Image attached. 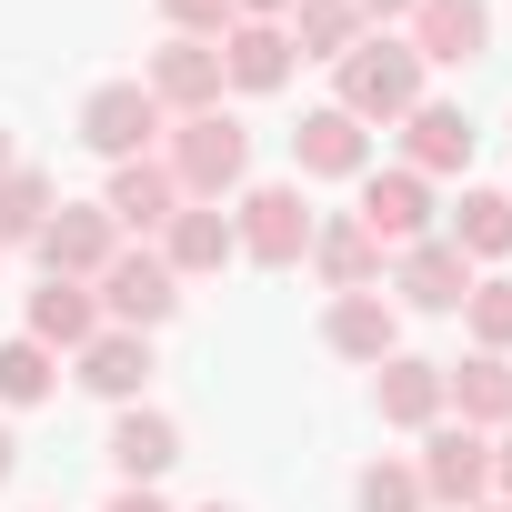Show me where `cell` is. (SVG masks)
<instances>
[{"instance_id":"obj_28","label":"cell","mask_w":512,"mask_h":512,"mask_svg":"<svg viewBox=\"0 0 512 512\" xmlns=\"http://www.w3.org/2000/svg\"><path fill=\"white\" fill-rule=\"evenodd\" d=\"M352 502H362V512H432V502H422V472H412L402 452H382V462H362V482H352Z\"/></svg>"},{"instance_id":"obj_26","label":"cell","mask_w":512,"mask_h":512,"mask_svg":"<svg viewBox=\"0 0 512 512\" xmlns=\"http://www.w3.org/2000/svg\"><path fill=\"white\" fill-rule=\"evenodd\" d=\"M51 211H61V181H51L41 161H11V171H0V251H11V241H41Z\"/></svg>"},{"instance_id":"obj_13","label":"cell","mask_w":512,"mask_h":512,"mask_svg":"<svg viewBox=\"0 0 512 512\" xmlns=\"http://www.w3.org/2000/svg\"><path fill=\"white\" fill-rule=\"evenodd\" d=\"M161 262H171V282H211V272H231L241 262V241H231V211L221 201H181L171 221H161Z\"/></svg>"},{"instance_id":"obj_6","label":"cell","mask_w":512,"mask_h":512,"mask_svg":"<svg viewBox=\"0 0 512 512\" xmlns=\"http://www.w3.org/2000/svg\"><path fill=\"white\" fill-rule=\"evenodd\" d=\"M412 472H422V502H442V512H472V502H492V432L432 422Z\"/></svg>"},{"instance_id":"obj_1","label":"cell","mask_w":512,"mask_h":512,"mask_svg":"<svg viewBox=\"0 0 512 512\" xmlns=\"http://www.w3.org/2000/svg\"><path fill=\"white\" fill-rule=\"evenodd\" d=\"M332 81H342V91H332V111H352L362 131H392L412 101H432V71L412 61V41H402V31H362V51H342V61H332Z\"/></svg>"},{"instance_id":"obj_37","label":"cell","mask_w":512,"mask_h":512,"mask_svg":"<svg viewBox=\"0 0 512 512\" xmlns=\"http://www.w3.org/2000/svg\"><path fill=\"white\" fill-rule=\"evenodd\" d=\"M201 512H241V502H201Z\"/></svg>"},{"instance_id":"obj_25","label":"cell","mask_w":512,"mask_h":512,"mask_svg":"<svg viewBox=\"0 0 512 512\" xmlns=\"http://www.w3.org/2000/svg\"><path fill=\"white\" fill-rule=\"evenodd\" d=\"M282 31H292V61H342V51H362L372 21L352 11V0H292Z\"/></svg>"},{"instance_id":"obj_35","label":"cell","mask_w":512,"mask_h":512,"mask_svg":"<svg viewBox=\"0 0 512 512\" xmlns=\"http://www.w3.org/2000/svg\"><path fill=\"white\" fill-rule=\"evenodd\" d=\"M11 472H21V432H11V422H0V482H11Z\"/></svg>"},{"instance_id":"obj_24","label":"cell","mask_w":512,"mask_h":512,"mask_svg":"<svg viewBox=\"0 0 512 512\" xmlns=\"http://www.w3.org/2000/svg\"><path fill=\"white\" fill-rule=\"evenodd\" d=\"M442 241L462 251L472 272H482V262H512V191H482V181H462V201L442 211Z\"/></svg>"},{"instance_id":"obj_30","label":"cell","mask_w":512,"mask_h":512,"mask_svg":"<svg viewBox=\"0 0 512 512\" xmlns=\"http://www.w3.org/2000/svg\"><path fill=\"white\" fill-rule=\"evenodd\" d=\"M161 21H171V41H221L241 11L231 0H161Z\"/></svg>"},{"instance_id":"obj_29","label":"cell","mask_w":512,"mask_h":512,"mask_svg":"<svg viewBox=\"0 0 512 512\" xmlns=\"http://www.w3.org/2000/svg\"><path fill=\"white\" fill-rule=\"evenodd\" d=\"M462 332H472V352H502V362H512V272L472 282V302H462Z\"/></svg>"},{"instance_id":"obj_21","label":"cell","mask_w":512,"mask_h":512,"mask_svg":"<svg viewBox=\"0 0 512 512\" xmlns=\"http://www.w3.org/2000/svg\"><path fill=\"white\" fill-rule=\"evenodd\" d=\"M292 81V31L282 21H231L221 31V91H251V101H262V91H282Z\"/></svg>"},{"instance_id":"obj_15","label":"cell","mask_w":512,"mask_h":512,"mask_svg":"<svg viewBox=\"0 0 512 512\" xmlns=\"http://www.w3.org/2000/svg\"><path fill=\"white\" fill-rule=\"evenodd\" d=\"M302 262H312V282H322V292H382L392 251H382L352 211H332V221H312V251H302Z\"/></svg>"},{"instance_id":"obj_31","label":"cell","mask_w":512,"mask_h":512,"mask_svg":"<svg viewBox=\"0 0 512 512\" xmlns=\"http://www.w3.org/2000/svg\"><path fill=\"white\" fill-rule=\"evenodd\" d=\"M111 512H171V502H161L151 482H121V492H111Z\"/></svg>"},{"instance_id":"obj_18","label":"cell","mask_w":512,"mask_h":512,"mask_svg":"<svg viewBox=\"0 0 512 512\" xmlns=\"http://www.w3.org/2000/svg\"><path fill=\"white\" fill-rule=\"evenodd\" d=\"M101 452H111V472H121V482H151V492H161V472L181 462V422H171L161 402H121Z\"/></svg>"},{"instance_id":"obj_9","label":"cell","mask_w":512,"mask_h":512,"mask_svg":"<svg viewBox=\"0 0 512 512\" xmlns=\"http://www.w3.org/2000/svg\"><path fill=\"white\" fill-rule=\"evenodd\" d=\"M31 251H41V272H51V282H101V272H111V251H121V221H111L101 201H61V211L41 221Z\"/></svg>"},{"instance_id":"obj_23","label":"cell","mask_w":512,"mask_h":512,"mask_svg":"<svg viewBox=\"0 0 512 512\" xmlns=\"http://www.w3.org/2000/svg\"><path fill=\"white\" fill-rule=\"evenodd\" d=\"M372 412H382L392 432H432V422H442V362L392 352V362L372 372Z\"/></svg>"},{"instance_id":"obj_22","label":"cell","mask_w":512,"mask_h":512,"mask_svg":"<svg viewBox=\"0 0 512 512\" xmlns=\"http://www.w3.org/2000/svg\"><path fill=\"white\" fill-rule=\"evenodd\" d=\"M21 332H31L41 352H61V362H71V352H81L91 332H111V322H101V292H91V282H51V272H41V292H31V322H21Z\"/></svg>"},{"instance_id":"obj_7","label":"cell","mask_w":512,"mask_h":512,"mask_svg":"<svg viewBox=\"0 0 512 512\" xmlns=\"http://www.w3.org/2000/svg\"><path fill=\"white\" fill-rule=\"evenodd\" d=\"M171 121H161V101L141 91V81H101L91 101H81V141L121 171V161H151V141H161Z\"/></svg>"},{"instance_id":"obj_5","label":"cell","mask_w":512,"mask_h":512,"mask_svg":"<svg viewBox=\"0 0 512 512\" xmlns=\"http://www.w3.org/2000/svg\"><path fill=\"white\" fill-rule=\"evenodd\" d=\"M91 292H101V322H111V332H161V322L181 312V282H171V262H161L151 241H121L111 272H101Z\"/></svg>"},{"instance_id":"obj_38","label":"cell","mask_w":512,"mask_h":512,"mask_svg":"<svg viewBox=\"0 0 512 512\" xmlns=\"http://www.w3.org/2000/svg\"><path fill=\"white\" fill-rule=\"evenodd\" d=\"M472 512H512V502H472Z\"/></svg>"},{"instance_id":"obj_12","label":"cell","mask_w":512,"mask_h":512,"mask_svg":"<svg viewBox=\"0 0 512 512\" xmlns=\"http://www.w3.org/2000/svg\"><path fill=\"white\" fill-rule=\"evenodd\" d=\"M322 352L382 372V362L402 352V312H392V292H332V302H322Z\"/></svg>"},{"instance_id":"obj_16","label":"cell","mask_w":512,"mask_h":512,"mask_svg":"<svg viewBox=\"0 0 512 512\" xmlns=\"http://www.w3.org/2000/svg\"><path fill=\"white\" fill-rule=\"evenodd\" d=\"M392 131H402V171H422V181H452V171H472V141H482V131H472L452 101H412Z\"/></svg>"},{"instance_id":"obj_32","label":"cell","mask_w":512,"mask_h":512,"mask_svg":"<svg viewBox=\"0 0 512 512\" xmlns=\"http://www.w3.org/2000/svg\"><path fill=\"white\" fill-rule=\"evenodd\" d=\"M492 502H512V432H492Z\"/></svg>"},{"instance_id":"obj_8","label":"cell","mask_w":512,"mask_h":512,"mask_svg":"<svg viewBox=\"0 0 512 512\" xmlns=\"http://www.w3.org/2000/svg\"><path fill=\"white\" fill-rule=\"evenodd\" d=\"M402 41H412L422 71H472L492 51V0H412Z\"/></svg>"},{"instance_id":"obj_4","label":"cell","mask_w":512,"mask_h":512,"mask_svg":"<svg viewBox=\"0 0 512 512\" xmlns=\"http://www.w3.org/2000/svg\"><path fill=\"white\" fill-rule=\"evenodd\" d=\"M352 191H362V201H352V221H362L382 251H412V241H432V231H442V191H432L422 171H402V161H392V171L372 161Z\"/></svg>"},{"instance_id":"obj_10","label":"cell","mask_w":512,"mask_h":512,"mask_svg":"<svg viewBox=\"0 0 512 512\" xmlns=\"http://www.w3.org/2000/svg\"><path fill=\"white\" fill-rule=\"evenodd\" d=\"M472 262L432 231V241H412V251H392V272H382V292H392V312H462L472 302Z\"/></svg>"},{"instance_id":"obj_11","label":"cell","mask_w":512,"mask_h":512,"mask_svg":"<svg viewBox=\"0 0 512 512\" xmlns=\"http://www.w3.org/2000/svg\"><path fill=\"white\" fill-rule=\"evenodd\" d=\"M141 91L161 101V121L221 111V41H161V51L141 61Z\"/></svg>"},{"instance_id":"obj_2","label":"cell","mask_w":512,"mask_h":512,"mask_svg":"<svg viewBox=\"0 0 512 512\" xmlns=\"http://www.w3.org/2000/svg\"><path fill=\"white\" fill-rule=\"evenodd\" d=\"M161 171L181 181V201H241L251 191V131L231 111H191L161 131Z\"/></svg>"},{"instance_id":"obj_3","label":"cell","mask_w":512,"mask_h":512,"mask_svg":"<svg viewBox=\"0 0 512 512\" xmlns=\"http://www.w3.org/2000/svg\"><path fill=\"white\" fill-rule=\"evenodd\" d=\"M312 201H302V181H251L241 201H231V241H241V262H262V272H292L302 251H312Z\"/></svg>"},{"instance_id":"obj_17","label":"cell","mask_w":512,"mask_h":512,"mask_svg":"<svg viewBox=\"0 0 512 512\" xmlns=\"http://www.w3.org/2000/svg\"><path fill=\"white\" fill-rule=\"evenodd\" d=\"M151 372H161V362H151V332H91V342L71 352V382H81V392H101L111 412H121V402H141V392H151Z\"/></svg>"},{"instance_id":"obj_33","label":"cell","mask_w":512,"mask_h":512,"mask_svg":"<svg viewBox=\"0 0 512 512\" xmlns=\"http://www.w3.org/2000/svg\"><path fill=\"white\" fill-rule=\"evenodd\" d=\"M352 11H362L372 31H392V21H412V0H352Z\"/></svg>"},{"instance_id":"obj_19","label":"cell","mask_w":512,"mask_h":512,"mask_svg":"<svg viewBox=\"0 0 512 512\" xmlns=\"http://www.w3.org/2000/svg\"><path fill=\"white\" fill-rule=\"evenodd\" d=\"M292 161H302V181H362L372 171V131L352 121V111H302V131H292Z\"/></svg>"},{"instance_id":"obj_27","label":"cell","mask_w":512,"mask_h":512,"mask_svg":"<svg viewBox=\"0 0 512 512\" xmlns=\"http://www.w3.org/2000/svg\"><path fill=\"white\" fill-rule=\"evenodd\" d=\"M51 392H61V352H41L31 332H11V342H0V412H31Z\"/></svg>"},{"instance_id":"obj_20","label":"cell","mask_w":512,"mask_h":512,"mask_svg":"<svg viewBox=\"0 0 512 512\" xmlns=\"http://www.w3.org/2000/svg\"><path fill=\"white\" fill-rule=\"evenodd\" d=\"M101 211L121 221V241H161V221L181 211V181L161 171V151H151V161H121L111 191H101Z\"/></svg>"},{"instance_id":"obj_36","label":"cell","mask_w":512,"mask_h":512,"mask_svg":"<svg viewBox=\"0 0 512 512\" xmlns=\"http://www.w3.org/2000/svg\"><path fill=\"white\" fill-rule=\"evenodd\" d=\"M11 161H21V141H11V121H0V171H11Z\"/></svg>"},{"instance_id":"obj_34","label":"cell","mask_w":512,"mask_h":512,"mask_svg":"<svg viewBox=\"0 0 512 512\" xmlns=\"http://www.w3.org/2000/svg\"><path fill=\"white\" fill-rule=\"evenodd\" d=\"M231 11H241V21H282L292 0H231Z\"/></svg>"},{"instance_id":"obj_14","label":"cell","mask_w":512,"mask_h":512,"mask_svg":"<svg viewBox=\"0 0 512 512\" xmlns=\"http://www.w3.org/2000/svg\"><path fill=\"white\" fill-rule=\"evenodd\" d=\"M442 422H462V432H512V362H502V352L442 362Z\"/></svg>"}]
</instances>
